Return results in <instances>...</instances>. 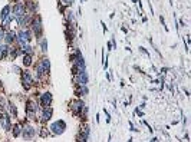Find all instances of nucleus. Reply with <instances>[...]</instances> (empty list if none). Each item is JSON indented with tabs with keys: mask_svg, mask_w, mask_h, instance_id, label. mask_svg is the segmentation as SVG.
<instances>
[{
	"mask_svg": "<svg viewBox=\"0 0 191 142\" xmlns=\"http://www.w3.org/2000/svg\"><path fill=\"white\" fill-rule=\"evenodd\" d=\"M32 29H33V32H35V35H36V38H40V35H42V17H40L39 14L33 17Z\"/></svg>",
	"mask_w": 191,
	"mask_h": 142,
	"instance_id": "f257e3e1",
	"label": "nucleus"
},
{
	"mask_svg": "<svg viewBox=\"0 0 191 142\" xmlns=\"http://www.w3.org/2000/svg\"><path fill=\"white\" fill-rule=\"evenodd\" d=\"M22 85H23V88L26 90L30 89V86L33 85V77H32V75H30L29 71L22 72Z\"/></svg>",
	"mask_w": 191,
	"mask_h": 142,
	"instance_id": "f03ea898",
	"label": "nucleus"
},
{
	"mask_svg": "<svg viewBox=\"0 0 191 142\" xmlns=\"http://www.w3.org/2000/svg\"><path fill=\"white\" fill-rule=\"evenodd\" d=\"M66 129V123L63 121H58V122H53L50 125V131H52L55 135H62Z\"/></svg>",
	"mask_w": 191,
	"mask_h": 142,
	"instance_id": "7ed1b4c3",
	"label": "nucleus"
},
{
	"mask_svg": "<svg viewBox=\"0 0 191 142\" xmlns=\"http://www.w3.org/2000/svg\"><path fill=\"white\" fill-rule=\"evenodd\" d=\"M17 40L20 42V46L27 45L30 40H32V32L30 30H22L17 36Z\"/></svg>",
	"mask_w": 191,
	"mask_h": 142,
	"instance_id": "20e7f679",
	"label": "nucleus"
},
{
	"mask_svg": "<svg viewBox=\"0 0 191 142\" xmlns=\"http://www.w3.org/2000/svg\"><path fill=\"white\" fill-rule=\"evenodd\" d=\"M26 112H27V116H29L30 119H33L35 115H36V112H38V105H36V102H33V101H27Z\"/></svg>",
	"mask_w": 191,
	"mask_h": 142,
	"instance_id": "39448f33",
	"label": "nucleus"
},
{
	"mask_svg": "<svg viewBox=\"0 0 191 142\" xmlns=\"http://www.w3.org/2000/svg\"><path fill=\"white\" fill-rule=\"evenodd\" d=\"M25 13H26V6H25L22 2H17V3L13 6V16H14V19H16V17H19V16H22V14H25Z\"/></svg>",
	"mask_w": 191,
	"mask_h": 142,
	"instance_id": "423d86ee",
	"label": "nucleus"
},
{
	"mask_svg": "<svg viewBox=\"0 0 191 142\" xmlns=\"http://www.w3.org/2000/svg\"><path fill=\"white\" fill-rule=\"evenodd\" d=\"M71 108H72L73 115L80 116V112H82V109L85 108V103L82 102V101H73L72 105H71Z\"/></svg>",
	"mask_w": 191,
	"mask_h": 142,
	"instance_id": "0eeeda50",
	"label": "nucleus"
},
{
	"mask_svg": "<svg viewBox=\"0 0 191 142\" xmlns=\"http://www.w3.org/2000/svg\"><path fill=\"white\" fill-rule=\"evenodd\" d=\"M35 135H36V129L33 128V126H25V128L22 129V136L25 139H32Z\"/></svg>",
	"mask_w": 191,
	"mask_h": 142,
	"instance_id": "6e6552de",
	"label": "nucleus"
},
{
	"mask_svg": "<svg viewBox=\"0 0 191 142\" xmlns=\"http://www.w3.org/2000/svg\"><path fill=\"white\" fill-rule=\"evenodd\" d=\"M50 103H52V93L50 92L42 93V96H40V105L43 108H46V106H50Z\"/></svg>",
	"mask_w": 191,
	"mask_h": 142,
	"instance_id": "1a4fd4ad",
	"label": "nucleus"
},
{
	"mask_svg": "<svg viewBox=\"0 0 191 142\" xmlns=\"http://www.w3.org/2000/svg\"><path fill=\"white\" fill-rule=\"evenodd\" d=\"M89 134H91V129H89V126L88 125H85V126H82L80 128V134H79V139L78 141H88L89 139Z\"/></svg>",
	"mask_w": 191,
	"mask_h": 142,
	"instance_id": "9d476101",
	"label": "nucleus"
},
{
	"mask_svg": "<svg viewBox=\"0 0 191 142\" xmlns=\"http://www.w3.org/2000/svg\"><path fill=\"white\" fill-rule=\"evenodd\" d=\"M75 82L78 85H86L88 83V73H86V71H82L78 73V76H76V79H75Z\"/></svg>",
	"mask_w": 191,
	"mask_h": 142,
	"instance_id": "9b49d317",
	"label": "nucleus"
},
{
	"mask_svg": "<svg viewBox=\"0 0 191 142\" xmlns=\"http://www.w3.org/2000/svg\"><path fill=\"white\" fill-rule=\"evenodd\" d=\"M0 123H2V126L9 131V129L12 128V125H10V116L7 115V113H3V115L0 116Z\"/></svg>",
	"mask_w": 191,
	"mask_h": 142,
	"instance_id": "f8f14e48",
	"label": "nucleus"
},
{
	"mask_svg": "<svg viewBox=\"0 0 191 142\" xmlns=\"http://www.w3.org/2000/svg\"><path fill=\"white\" fill-rule=\"evenodd\" d=\"M52 113L53 110L50 106H46L45 109H43V113H42V122H47L50 118H52Z\"/></svg>",
	"mask_w": 191,
	"mask_h": 142,
	"instance_id": "ddd939ff",
	"label": "nucleus"
},
{
	"mask_svg": "<svg viewBox=\"0 0 191 142\" xmlns=\"http://www.w3.org/2000/svg\"><path fill=\"white\" fill-rule=\"evenodd\" d=\"M16 35H14L13 30H10V32H7L5 35V40H6V45H10V43H13L14 40H16Z\"/></svg>",
	"mask_w": 191,
	"mask_h": 142,
	"instance_id": "4468645a",
	"label": "nucleus"
},
{
	"mask_svg": "<svg viewBox=\"0 0 191 142\" xmlns=\"http://www.w3.org/2000/svg\"><path fill=\"white\" fill-rule=\"evenodd\" d=\"M9 56V45H0V59H6Z\"/></svg>",
	"mask_w": 191,
	"mask_h": 142,
	"instance_id": "2eb2a0df",
	"label": "nucleus"
},
{
	"mask_svg": "<svg viewBox=\"0 0 191 142\" xmlns=\"http://www.w3.org/2000/svg\"><path fill=\"white\" fill-rule=\"evenodd\" d=\"M40 65L43 66V69H45L46 73L50 71V62H49V59H47V58H42V59H40Z\"/></svg>",
	"mask_w": 191,
	"mask_h": 142,
	"instance_id": "dca6fc26",
	"label": "nucleus"
},
{
	"mask_svg": "<svg viewBox=\"0 0 191 142\" xmlns=\"http://www.w3.org/2000/svg\"><path fill=\"white\" fill-rule=\"evenodd\" d=\"M9 12H10V6L7 5V6L3 7V10H2V14H0V19H2V22H5V20L9 17Z\"/></svg>",
	"mask_w": 191,
	"mask_h": 142,
	"instance_id": "f3484780",
	"label": "nucleus"
},
{
	"mask_svg": "<svg viewBox=\"0 0 191 142\" xmlns=\"http://www.w3.org/2000/svg\"><path fill=\"white\" fill-rule=\"evenodd\" d=\"M32 58H33V55H29V53L23 55V63H25V66H30L32 65Z\"/></svg>",
	"mask_w": 191,
	"mask_h": 142,
	"instance_id": "a211bd4d",
	"label": "nucleus"
},
{
	"mask_svg": "<svg viewBox=\"0 0 191 142\" xmlns=\"http://www.w3.org/2000/svg\"><path fill=\"white\" fill-rule=\"evenodd\" d=\"M80 88L76 90V95L80 96V95H88V88H86V85H79Z\"/></svg>",
	"mask_w": 191,
	"mask_h": 142,
	"instance_id": "6ab92c4d",
	"label": "nucleus"
},
{
	"mask_svg": "<svg viewBox=\"0 0 191 142\" xmlns=\"http://www.w3.org/2000/svg\"><path fill=\"white\" fill-rule=\"evenodd\" d=\"M22 126H20V125H14L13 126V136L14 138H17V136L20 135V134H22Z\"/></svg>",
	"mask_w": 191,
	"mask_h": 142,
	"instance_id": "aec40b11",
	"label": "nucleus"
},
{
	"mask_svg": "<svg viewBox=\"0 0 191 142\" xmlns=\"http://www.w3.org/2000/svg\"><path fill=\"white\" fill-rule=\"evenodd\" d=\"M9 109H10V113L13 116H17V109H16V106L13 103H9Z\"/></svg>",
	"mask_w": 191,
	"mask_h": 142,
	"instance_id": "412c9836",
	"label": "nucleus"
},
{
	"mask_svg": "<svg viewBox=\"0 0 191 142\" xmlns=\"http://www.w3.org/2000/svg\"><path fill=\"white\" fill-rule=\"evenodd\" d=\"M40 46H42L40 49H42L43 52L47 50V40H46V39H42V43H40Z\"/></svg>",
	"mask_w": 191,
	"mask_h": 142,
	"instance_id": "4be33fe9",
	"label": "nucleus"
},
{
	"mask_svg": "<svg viewBox=\"0 0 191 142\" xmlns=\"http://www.w3.org/2000/svg\"><path fill=\"white\" fill-rule=\"evenodd\" d=\"M5 35H6L5 27H3V26H0V40H2V39H5Z\"/></svg>",
	"mask_w": 191,
	"mask_h": 142,
	"instance_id": "5701e85b",
	"label": "nucleus"
},
{
	"mask_svg": "<svg viewBox=\"0 0 191 142\" xmlns=\"http://www.w3.org/2000/svg\"><path fill=\"white\" fill-rule=\"evenodd\" d=\"M72 3H73V0H63V5L65 6H71Z\"/></svg>",
	"mask_w": 191,
	"mask_h": 142,
	"instance_id": "b1692460",
	"label": "nucleus"
},
{
	"mask_svg": "<svg viewBox=\"0 0 191 142\" xmlns=\"http://www.w3.org/2000/svg\"><path fill=\"white\" fill-rule=\"evenodd\" d=\"M0 109H2V110L5 109V101H3L2 98H0Z\"/></svg>",
	"mask_w": 191,
	"mask_h": 142,
	"instance_id": "393cba45",
	"label": "nucleus"
},
{
	"mask_svg": "<svg viewBox=\"0 0 191 142\" xmlns=\"http://www.w3.org/2000/svg\"><path fill=\"white\" fill-rule=\"evenodd\" d=\"M40 135H42V136H47V131H46V129H43V131L40 132Z\"/></svg>",
	"mask_w": 191,
	"mask_h": 142,
	"instance_id": "a878e982",
	"label": "nucleus"
}]
</instances>
